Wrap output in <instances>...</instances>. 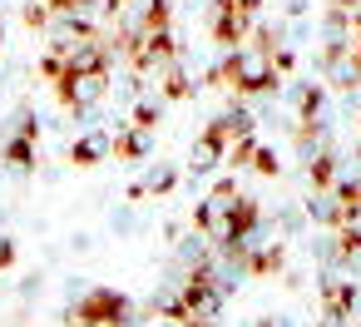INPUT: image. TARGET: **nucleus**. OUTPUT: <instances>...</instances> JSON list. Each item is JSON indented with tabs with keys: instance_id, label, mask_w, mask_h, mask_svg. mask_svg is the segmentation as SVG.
I'll use <instances>...</instances> for the list:
<instances>
[{
	"instance_id": "obj_2",
	"label": "nucleus",
	"mask_w": 361,
	"mask_h": 327,
	"mask_svg": "<svg viewBox=\"0 0 361 327\" xmlns=\"http://www.w3.org/2000/svg\"><path fill=\"white\" fill-rule=\"evenodd\" d=\"M356 302H361L356 283H346V278H326L322 283V312H326V322H351Z\"/></svg>"
},
{
	"instance_id": "obj_14",
	"label": "nucleus",
	"mask_w": 361,
	"mask_h": 327,
	"mask_svg": "<svg viewBox=\"0 0 361 327\" xmlns=\"http://www.w3.org/2000/svg\"><path fill=\"white\" fill-rule=\"evenodd\" d=\"M173 184H178V169H154V174L144 179V189H149V194H169Z\"/></svg>"
},
{
	"instance_id": "obj_16",
	"label": "nucleus",
	"mask_w": 361,
	"mask_h": 327,
	"mask_svg": "<svg viewBox=\"0 0 361 327\" xmlns=\"http://www.w3.org/2000/svg\"><path fill=\"white\" fill-rule=\"evenodd\" d=\"M16 263V243L11 238H0V268H11Z\"/></svg>"
},
{
	"instance_id": "obj_18",
	"label": "nucleus",
	"mask_w": 361,
	"mask_h": 327,
	"mask_svg": "<svg viewBox=\"0 0 361 327\" xmlns=\"http://www.w3.org/2000/svg\"><path fill=\"white\" fill-rule=\"evenodd\" d=\"M257 327H277V322H257Z\"/></svg>"
},
{
	"instance_id": "obj_10",
	"label": "nucleus",
	"mask_w": 361,
	"mask_h": 327,
	"mask_svg": "<svg viewBox=\"0 0 361 327\" xmlns=\"http://www.w3.org/2000/svg\"><path fill=\"white\" fill-rule=\"evenodd\" d=\"M159 90H164V100H188V95H193V80H188L178 65H169V70L159 75Z\"/></svg>"
},
{
	"instance_id": "obj_1",
	"label": "nucleus",
	"mask_w": 361,
	"mask_h": 327,
	"mask_svg": "<svg viewBox=\"0 0 361 327\" xmlns=\"http://www.w3.org/2000/svg\"><path fill=\"white\" fill-rule=\"evenodd\" d=\"M70 317H75V327H114V322H129V297L114 287H90L70 307Z\"/></svg>"
},
{
	"instance_id": "obj_15",
	"label": "nucleus",
	"mask_w": 361,
	"mask_h": 327,
	"mask_svg": "<svg viewBox=\"0 0 361 327\" xmlns=\"http://www.w3.org/2000/svg\"><path fill=\"white\" fill-rule=\"evenodd\" d=\"M55 16H50V6H45V0H30V6H25V25L30 30H45Z\"/></svg>"
},
{
	"instance_id": "obj_8",
	"label": "nucleus",
	"mask_w": 361,
	"mask_h": 327,
	"mask_svg": "<svg viewBox=\"0 0 361 327\" xmlns=\"http://www.w3.org/2000/svg\"><path fill=\"white\" fill-rule=\"evenodd\" d=\"M0 159H6L11 169H35V139H6V144H0Z\"/></svg>"
},
{
	"instance_id": "obj_13",
	"label": "nucleus",
	"mask_w": 361,
	"mask_h": 327,
	"mask_svg": "<svg viewBox=\"0 0 361 327\" xmlns=\"http://www.w3.org/2000/svg\"><path fill=\"white\" fill-rule=\"evenodd\" d=\"M247 164H252L262 179H277V174H282V164H277V154H272L267 144H252V159H247Z\"/></svg>"
},
{
	"instance_id": "obj_12",
	"label": "nucleus",
	"mask_w": 361,
	"mask_h": 327,
	"mask_svg": "<svg viewBox=\"0 0 361 327\" xmlns=\"http://www.w3.org/2000/svg\"><path fill=\"white\" fill-rule=\"evenodd\" d=\"M159 119H164V100H139V105H134V119H129V124H134V129H149V134H154V129H159Z\"/></svg>"
},
{
	"instance_id": "obj_9",
	"label": "nucleus",
	"mask_w": 361,
	"mask_h": 327,
	"mask_svg": "<svg viewBox=\"0 0 361 327\" xmlns=\"http://www.w3.org/2000/svg\"><path fill=\"white\" fill-rule=\"evenodd\" d=\"M307 213H312V223H322V228H336V223H341V203H336L331 194H312Z\"/></svg>"
},
{
	"instance_id": "obj_4",
	"label": "nucleus",
	"mask_w": 361,
	"mask_h": 327,
	"mask_svg": "<svg viewBox=\"0 0 361 327\" xmlns=\"http://www.w3.org/2000/svg\"><path fill=\"white\" fill-rule=\"evenodd\" d=\"M114 154V134H104V129H90V134H80L75 144H70V159L80 164V169H94V164H104Z\"/></svg>"
},
{
	"instance_id": "obj_17",
	"label": "nucleus",
	"mask_w": 361,
	"mask_h": 327,
	"mask_svg": "<svg viewBox=\"0 0 361 327\" xmlns=\"http://www.w3.org/2000/svg\"><path fill=\"white\" fill-rule=\"evenodd\" d=\"M0 40H6V20H0Z\"/></svg>"
},
{
	"instance_id": "obj_11",
	"label": "nucleus",
	"mask_w": 361,
	"mask_h": 327,
	"mask_svg": "<svg viewBox=\"0 0 361 327\" xmlns=\"http://www.w3.org/2000/svg\"><path fill=\"white\" fill-rule=\"evenodd\" d=\"M322 100H326L322 85H302V90H297V124H302V119H317V114H322Z\"/></svg>"
},
{
	"instance_id": "obj_5",
	"label": "nucleus",
	"mask_w": 361,
	"mask_h": 327,
	"mask_svg": "<svg viewBox=\"0 0 361 327\" xmlns=\"http://www.w3.org/2000/svg\"><path fill=\"white\" fill-rule=\"evenodd\" d=\"M149 144H154V134L149 129H134V124H119V134H114V154L119 159H144Z\"/></svg>"
},
{
	"instance_id": "obj_7",
	"label": "nucleus",
	"mask_w": 361,
	"mask_h": 327,
	"mask_svg": "<svg viewBox=\"0 0 361 327\" xmlns=\"http://www.w3.org/2000/svg\"><path fill=\"white\" fill-rule=\"evenodd\" d=\"M307 179H312V194H331V184H336V159H331V154H312Z\"/></svg>"
},
{
	"instance_id": "obj_3",
	"label": "nucleus",
	"mask_w": 361,
	"mask_h": 327,
	"mask_svg": "<svg viewBox=\"0 0 361 327\" xmlns=\"http://www.w3.org/2000/svg\"><path fill=\"white\" fill-rule=\"evenodd\" d=\"M218 164H228V139H218L213 129H203L188 149V174H213Z\"/></svg>"
},
{
	"instance_id": "obj_6",
	"label": "nucleus",
	"mask_w": 361,
	"mask_h": 327,
	"mask_svg": "<svg viewBox=\"0 0 361 327\" xmlns=\"http://www.w3.org/2000/svg\"><path fill=\"white\" fill-rule=\"evenodd\" d=\"M257 228H262V203L238 194V203H233V238H252Z\"/></svg>"
}]
</instances>
